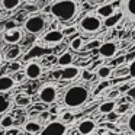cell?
Returning a JSON list of instances; mask_svg holds the SVG:
<instances>
[{
	"label": "cell",
	"mask_w": 135,
	"mask_h": 135,
	"mask_svg": "<svg viewBox=\"0 0 135 135\" xmlns=\"http://www.w3.org/2000/svg\"><path fill=\"white\" fill-rule=\"evenodd\" d=\"M51 15L62 22L73 21L79 13V3L77 0H57L50 7Z\"/></svg>",
	"instance_id": "obj_1"
},
{
	"label": "cell",
	"mask_w": 135,
	"mask_h": 135,
	"mask_svg": "<svg viewBox=\"0 0 135 135\" xmlns=\"http://www.w3.org/2000/svg\"><path fill=\"white\" fill-rule=\"evenodd\" d=\"M89 89L83 84H74L65 90L64 96H62V102L67 108L70 109H77L81 108L86 102L89 100Z\"/></svg>",
	"instance_id": "obj_2"
},
{
	"label": "cell",
	"mask_w": 135,
	"mask_h": 135,
	"mask_svg": "<svg viewBox=\"0 0 135 135\" xmlns=\"http://www.w3.org/2000/svg\"><path fill=\"white\" fill-rule=\"evenodd\" d=\"M79 28L81 29V32L93 35V33H97L103 28V21L100 19V16L97 13H87L80 19Z\"/></svg>",
	"instance_id": "obj_3"
},
{
	"label": "cell",
	"mask_w": 135,
	"mask_h": 135,
	"mask_svg": "<svg viewBox=\"0 0 135 135\" xmlns=\"http://www.w3.org/2000/svg\"><path fill=\"white\" fill-rule=\"evenodd\" d=\"M23 26L26 29V32L32 33V35H38L47 26V21L42 15H31L26 21L23 22Z\"/></svg>",
	"instance_id": "obj_4"
},
{
	"label": "cell",
	"mask_w": 135,
	"mask_h": 135,
	"mask_svg": "<svg viewBox=\"0 0 135 135\" xmlns=\"http://www.w3.org/2000/svg\"><path fill=\"white\" fill-rule=\"evenodd\" d=\"M57 96H58V87L54 83H45L39 87L38 90V97L42 103H47V105H51V103L55 102Z\"/></svg>",
	"instance_id": "obj_5"
},
{
	"label": "cell",
	"mask_w": 135,
	"mask_h": 135,
	"mask_svg": "<svg viewBox=\"0 0 135 135\" xmlns=\"http://www.w3.org/2000/svg\"><path fill=\"white\" fill-rule=\"evenodd\" d=\"M119 12L122 18L135 22V0H119Z\"/></svg>",
	"instance_id": "obj_6"
},
{
	"label": "cell",
	"mask_w": 135,
	"mask_h": 135,
	"mask_svg": "<svg viewBox=\"0 0 135 135\" xmlns=\"http://www.w3.org/2000/svg\"><path fill=\"white\" fill-rule=\"evenodd\" d=\"M67 131H68V128H67V125H65V122H62V120L60 119V120H52V122H50L45 128H42L41 134H44V135H48V134L64 135Z\"/></svg>",
	"instance_id": "obj_7"
},
{
	"label": "cell",
	"mask_w": 135,
	"mask_h": 135,
	"mask_svg": "<svg viewBox=\"0 0 135 135\" xmlns=\"http://www.w3.org/2000/svg\"><path fill=\"white\" fill-rule=\"evenodd\" d=\"M118 52V45L116 42H112V41H106V42H102L99 47V55L102 58H113Z\"/></svg>",
	"instance_id": "obj_8"
},
{
	"label": "cell",
	"mask_w": 135,
	"mask_h": 135,
	"mask_svg": "<svg viewBox=\"0 0 135 135\" xmlns=\"http://www.w3.org/2000/svg\"><path fill=\"white\" fill-rule=\"evenodd\" d=\"M65 36L61 29H51L44 35V42L47 45H58L60 42H62Z\"/></svg>",
	"instance_id": "obj_9"
},
{
	"label": "cell",
	"mask_w": 135,
	"mask_h": 135,
	"mask_svg": "<svg viewBox=\"0 0 135 135\" xmlns=\"http://www.w3.org/2000/svg\"><path fill=\"white\" fill-rule=\"evenodd\" d=\"M80 73H81V68H80V67L68 64V65H65V67H62V70H61V73H60L58 79L68 81V80H74L76 77H79Z\"/></svg>",
	"instance_id": "obj_10"
},
{
	"label": "cell",
	"mask_w": 135,
	"mask_h": 135,
	"mask_svg": "<svg viewBox=\"0 0 135 135\" xmlns=\"http://www.w3.org/2000/svg\"><path fill=\"white\" fill-rule=\"evenodd\" d=\"M96 131V122L93 119H83L79 122L77 125V132L81 135H89V134H93Z\"/></svg>",
	"instance_id": "obj_11"
},
{
	"label": "cell",
	"mask_w": 135,
	"mask_h": 135,
	"mask_svg": "<svg viewBox=\"0 0 135 135\" xmlns=\"http://www.w3.org/2000/svg\"><path fill=\"white\" fill-rule=\"evenodd\" d=\"M25 74H26L28 79H32V80H36L41 77L42 74V65L39 62H29V64L25 67Z\"/></svg>",
	"instance_id": "obj_12"
},
{
	"label": "cell",
	"mask_w": 135,
	"mask_h": 135,
	"mask_svg": "<svg viewBox=\"0 0 135 135\" xmlns=\"http://www.w3.org/2000/svg\"><path fill=\"white\" fill-rule=\"evenodd\" d=\"M3 39L7 42V44H18L22 39V31L19 28H13V29H9L3 33Z\"/></svg>",
	"instance_id": "obj_13"
},
{
	"label": "cell",
	"mask_w": 135,
	"mask_h": 135,
	"mask_svg": "<svg viewBox=\"0 0 135 135\" xmlns=\"http://www.w3.org/2000/svg\"><path fill=\"white\" fill-rule=\"evenodd\" d=\"M116 106H118L116 99H108V100H105V102L100 103L97 110H99V113L106 115V113H109V112L115 110V109H116Z\"/></svg>",
	"instance_id": "obj_14"
},
{
	"label": "cell",
	"mask_w": 135,
	"mask_h": 135,
	"mask_svg": "<svg viewBox=\"0 0 135 135\" xmlns=\"http://www.w3.org/2000/svg\"><path fill=\"white\" fill-rule=\"evenodd\" d=\"M120 19H122V13L118 10V12L112 13L110 16H108V18L103 19V26L105 28H115L120 22Z\"/></svg>",
	"instance_id": "obj_15"
},
{
	"label": "cell",
	"mask_w": 135,
	"mask_h": 135,
	"mask_svg": "<svg viewBox=\"0 0 135 135\" xmlns=\"http://www.w3.org/2000/svg\"><path fill=\"white\" fill-rule=\"evenodd\" d=\"M116 10H115V7H113V4H110V3H106V4H102V6H99L97 7V10H96V13L100 16V18H108V16H110L112 13H115Z\"/></svg>",
	"instance_id": "obj_16"
},
{
	"label": "cell",
	"mask_w": 135,
	"mask_h": 135,
	"mask_svg": "<svg viewBox=\"0 0 135 135\" xmlns=\"http://www.w3.org/2000/svg\"><path fill=\"white\" fill-rule=\"evenodd\" d=\"M15 86V80L10 76H2L0 77V91H9Z\"/></svg>",
	"instance_id": "obj_17"
},
{
	"label": "cell",
	"mask_w": 135,
	"mask_h": 135,
	"mask_svg": "<svg viewBox=\"0 0 135 135\" xmlns=\"http://www.w3.org/2000/svg\"><path fill=\"white\" fill-rule=\"evenodd\" d=\"M74 61V57L71 52H68V51H65V52H62L61 55L58 57V60H57V64L60 65V67H65V65L68 64H73Z\"/></svg>",
	"instance_id": "obj_18"
},
{
	"label": "cell",
	"mask_w": 135,
	"mask_h": 135,
	"mask_svg": "<svg viewBox=\"0 0 135 135\" xmlns=\"http://www.w3.org/2000/svg\"><path fill=\"white\" fill-rule=\"evenodd\" d=\"M25 132H28V134H39V132L42 131V126L39 122H36V120H29V122L25 123Z\"/></svg>",
	"instance_id": "obj_19"
},
{
	"label": "cell",
	"mask_w": 135,
	"mask_h": 135,
	"mask_svg": "<svg viewBox=\"0 0 135 135\" xmlns=\"http://www.w3.org/2000/svg\"><path fill=\"white\" fill-rule=\"evenodd\" d=\"M32 99H31L29 94H25V93H21V94H16L15 97V103L16 106H21V108H25V106H29Z\"/></svg>",
	"instance_id": "obj_20"
},
{
	"label": "cell",
	"mask_w": 135,
	"mask_h": 135,
	"mask_svg": "<svg viewBox=\"0 0 135 135\" xmlns=\"http://www.w3.org/2000/svg\"><path fill=\"white\" fill-rule=\"evenodd\" d=\"M110 74H112V68L109 67V65H100V67L97 68V71H96V76L99 77L100 80L109 79V77H110Z\"/></svg>",
	"instance_id": "obj_21"
},
{
	"label": "cell",
	"mask_w": 135,
	"mask_h": 135,
	"mask_svg": "<svg viewBox=\"0 0 135 135\" xmlns=\"http://www.w3.org/2000/svg\"><path fill=\"white\" fill-rule=\"evenodd\" d=\"M83 47H84V41H83L81 36H74L70 41V48L73 51H81Z\"/></svg>",
	"instance_id": "obj_22"
},
{
	"label": "cell",
	"mask_w": 135,
	"mask_h": 135,
	"mask_svg": "<svg viewBox=\"0 0 135 135\" xmlns=\"http://www.w3.org/2000/svg\"><path fill=\"white\" fill-rule=\"evenodd\" d=\"M19 55H21V48H19L16 44H13V47L7 50V52H6V55H4V57H6V60L12 61V60H16Z\"/></svg>",
	"instance_id": "obj_23"
},
{
	"label": "cell",
	"mask_w": 135,
	"mask_h": 135,
	"mask_svg": "<svg viewBox=\"0 0 135 135\" xmlns=\"http://www.w3.org/2000/svg\"><path fill=\"white\" fill-rule=\"evenodd\" d=\"M9 108H10V100L4 94H0V115L6 113L9 110Z\"/></svg>",
	"instance_id": "obj_24"
},
{
	"label": "cell",
	"mask_w": 135,
	"mask_h": 135,
	"mask_svg": "<svg viewBox=\"0 0 135 135\" xmlns=\"http://www.w3.org/2000/svg\"><path fill=\"white\" fill-rule=\"evenodd\" d=\"M47 51L45 50H42V48H39V47H33L32 50L28 52V55H25V60H31L32 57H39V55H42V54H45Z\"/></svg>",
	"instance_id": "obj_25"
},
{
	"label": "cell",
	"mask_w": 135,
	"mask_h": 135,
	"mask_svg": "<svg viewBox=\"0 0 135 135\" xmlns=\"http://www.w3.org/2000/svg\"><path fill=\"white\" fill-rule=\"evenodd\" d=\"M2 3H3V7L6 10H13L21 4V0H3Z\"/></svg>",
	"instance_id": "obj_26"
},
{
	"label": "cell",
	"mask_w": 135,
	"mask_h": 135,
	"mask_svg": "<svg viewBox=\"0 0 135 135\" xmlns=\"http://www.w3.org/2000/svg\"><path fill=\"white\" fill-rule=\"evenodd\" d=\"M0 125H2V128H4V129L13 126V118L10 116V115H4V116L0 119Z\"/></svg>",
	"instance_id": "obj_27"
},
{
	"label": "cell",
	"mask_w": 135,
	"mask_h": 135,
	"mask_svg": "<svg viewBox=\"0 0 135 135\" xmlns=\"http://www.w3.org/2000/svg\"><path fill=\"white\" fill-rule=\"evenodd\" d=\"M126 128H128L129 132L135 134V112H132V113L129 115V118L126 119Z\"/></svg>",
	"instance_id": "obj_28"
},
{
	"label": "cell",
	"mask_w": 135,
	"mask_h": 135,
	"mask_svg": "<svg viewBox=\"0 0 135 135\" xmlns=\"http://www.w3.org/2000/svg\"><path fill=\"white\" fill-rule=\"evenodd\" d=\"M119 116H120V113L115 109V110H112V112H109V113H106V119L109 120V122H116L118 119H119Z\"/></svg>",
	"instance_id": "obj_29"
},
{
	"label": "cell",
	"mask_w": 135,
	"mask_h": 135,
	"mask_svg": "<svg viewBox=\"0 0 135 135\" xmlns=\"http://www.w3.org/2000/svg\"><path fill=\"white\" fill-rule=\"evenodd\" d=\"M109 86H110V81H109L108 79H106V80H102V81L97 84V87H96V93H100V91H103L106 87H109Z\"/></svg>",
	"instance_id": "obj_30"
},
{
	"label": "cell",
	"mask_w": 135,
	"mask_h": 135,
	"mask_svg": "<svg viewBox=\"0 0 135 135\" xmlns=\"http://www.w3.org/2000/svg\"><path fill=\"white\" fill-rule=\"evenodd\" d=\"M119 96H120V90H119V89H112V90L108 93V99H118Z\"/></svg>",
	"instance_id": "obj_31"
},
{
	"label": "cell",
	"mask_w": 135,
	"mask_h": 135,
	"mask_svg": "<svg viewBox=\"0 0 135 135\" xmlns=\"http://www.w3.org/2000/svg\"><path fill=\"white\" fill-rule=\"evenodd\" d=\"M73 113H71V112H62V113H61V120H62V122H65V123H67V122H70V120H73Z\"/></svg>",
	"instance_id": "obj_32"
},
{
	"label": "cell",
	"mask_w": 135,
	"mask_h": 135,
	"mask_svg": "<svg viewBox=\"0 0 135 135\" xmlns=\"http://www.w3.org/2000/svg\"><path fill=\"white\" fill-rule=\"evenodd\" d=\"M100 42H102V41H99V39H94V41L89 42V44L86 45V48H87V50H94V48H99V47H100Z\"/></svg>",
	"instance_id": "obj_33"
},
{
	"label": "cell",
	"mask_w": 135,
	"mask_h": 135,
	"mask_svg": "<svg viewBox=\"0 0 135 135\" xmlns=\"http://www.w3.org/2000/svg\"><path fill=\"white\" fill-rule=\"evenodd\" d=\"M21 67H22V65H21V62H19V61H16V60H12V62H10V70H12V71H15V73H16V71H19V70H21Z\"/></svg>",
	"instance_id": "obj_34"
},
{
	"label": "cell",
	"mask_w": 135,
	"mask_h": 135,
	"mask_svg": "<svg viewBox=\"0 0 135 135\" xmlns=\"http://www.w3.org/2000/svg\"><path fill=\"white\" fill-rule=\"evenodd\" d=\"M76 32H77V28H76V26H68V28H65V29H62L64 36L71 35V33H76Z\"/></svg>",
	"instance_id": "obj_35"
},
{
	"label": "cell",
	"mask_w": 135,
	"mask_h": 135,
	"mask_svg": "<svg viewBox=\"0 0 135 135\" xmlns=\"http://www.w3.org/2000/svg\"><path fill=\"white\" fill-rule=\"evenodd\" d=\"M128 73H129V77H135V60H132V61L129 62Z\"/></svg>",
	"instance_id": "obj_36"
},
{
	"label": "cell",
	"mask_w": 135,
	"mask_h": 135,
	"mask_svg": "<svg viewBox=\"0 0 135 135\" xmlns=\"http://www.w3.org/2000/svg\"><path fill=\"white\" fill-rule=\"evenodd\" d=\"M19 132H21V129H18V128H7L6 131H4V134H7V135H18Z\"/></svg>",
	"instance_id": "obj_37"
},
{
	"label": "cell",
	"mask_w": 135,
	"mask_h": 135,
	"mask_svg": "<svg viewBox=\"0 0 135 135\" xmlns=\"http://www.w3.org/2000/svg\"><path fill=\"white\" fill-rule=\"evenodd\" d=\"M126 96L131 97V99H135V84L134 86H129V89L126 90Z\"/></svg>",
	"instance_id": "obj_38"
},
{
	"label": "cell",
	"mask_w": 135,
	"mask_h": 135,
	"mask_svg": "<svg viewBox=\"0 0 135 135\" xmlns=\"http://www.w3.org/2000/svg\"><path fill=\"white\" fill-rule=\"evenodd\" d=\"M129 109V103H125V105H120V106H116V110L119 113H125L126 110Z\"/></svg>",
	"instance_id": "obj_39"
},
{
	"label": "cell",
	"mask_w": 135,
	"mask_h": 135,
	"mask_svg": "<svg viewBox=\"0 0 135 135\" xmlns=\"http://www.w3.org/2000/svg\"><path fill=\"white\" fill-rule=\"evenodd\" d=\"M81 76H83V79H84V80H91V79H93V74H91L90 71H87V70H83L81 71Z\"/></svg>",
	"instance_id": "obj_40"
},
{
	"label": "cell",
	"mask_w": 135,
	"mask_h": 135,
	"mask_svg": "<svg viewBox=\"0 0 135 135\" xmlns=\"http://www.w3.org/2000/svg\"><path fill=\"white\" fill-rule=\"evenodd\" d=\"M13 28H16L15 22H7V23H6V31H9V29H13Z\"/></svg>",
	"instance_id": "obj_41"
},
{
	"label": "cell",
	"mask_w": 135,
	"mask_h": 135,
	"mask_svg": "<svg viewBox=\"0 0 135 135\" xmlns=\"http://www.w3.org/2000/svg\"><path fill=\"white\" fill-rule=\"evenodd\" d=\"M128 89H129V84H125V86H120L119 90H120V93H122V91H126Z\"/></svg>",
	"instance_id": "obj_42"
},
{
	"label": "cell",
	"mask_w": 135,
	"mask_h": 135,
	"mask_svg": "<svg viewBox=\"0 0 135 135\" xmlns=\"http://www.w3.org/2000/svg\"><path fill=\"white\" fill-rule=\"evenodd\" d=\"M22 79H23V76H21V74H19V76H16V77H13V80H15V83H16V81H21Z\"/></svg>",
	"instance_id": "obj_43"
},
{
	"label": "cell",
	"mask_w": 135,
	"mask_h": 135,
	"mask_svg": "<svg viewBox=\"0 0 135 135\" xmlns=\"http://www.w3.org/2000/svg\"><path fill=\"white\" fill-rule=\"evenodd\" d=\"M2 61H3V57H2V54H0V64H2Z\"/></svg>",
	"instance_id": "obj_44"
},
{
	"label": "cell",
	"mask_w": 135,
	"mask_h": 135,
	"mask_svg": "<svg viewBox=\"0 0 135 135\" xmlns=\"http://www.w3.org/2000/svg\"><path fill=\"white\" fill-rule=\"evenodd\" d=\"M0 129H2V125H0Z\"/></svg>",
	"instance_id": "obj_45"
}]
</instances>
